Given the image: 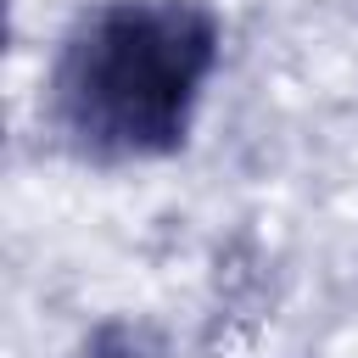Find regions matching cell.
<instances>
[{"instance_id": "6da1fadb", "label": "cell", "mask_w": 358, "mask_h": 358, "mask_svg": "<svg viewBox=\"0 0 358 358\" xmlns=\"http://www.w3.org/2000/svg\"><path fill=\"white\" fill-rule=\"evenodd\" d=\"M218 62V17L201 0H106L84 11L50 67L56 140L101 168L173 157Z\"/></svg>"}, {"instance_id": "7a4b0ae2", "label": "cell", "mask_w": 358, "mask_h": 358, "mask_svg": "<svg viewBox=\"0 0 358 358\" xmlns=\"http://www.w3.org/2000/svg\"><path fill=\"white\" fill-rule=\"evenodd\" d=\"M78 358H162V347H157V336H151L145 324L106 319V324L84 341V352H78Z\"/></svg>"}]
</instances>
